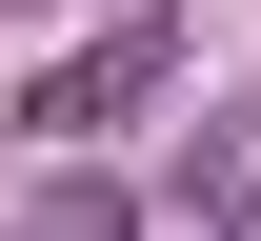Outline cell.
Returning <instances> with one entry per match:
<instances>
[{
    "label": "cell",
    "instance_id": "obj_2",
    "mask_svg": "<svg viewBox=\"0 0 261 241\" xmlns=\"http://www.w3.org/2000/svg\"><path fill=\"white\" fill-rule=\"evenodd\" d=\"M261 221V101H221V141L181 161V241H241Z\"/></svg>",
    "mask_w": 261,
    "mask_h": 241
},
{
    "label": "cell",
    "instance_id": "obj_1",
    "mask_svg": "<svg viewBox=\"0 0 261 241\" xmlns=\"http://www.w3.org/2000/svg\"><path fill=\"white\" fill-rule=\"evenodd\" d=\"M161 61H181V0H121L81 61H40V101H20V121H40V141H100V121L161 101Z\"/></svg>",
    "mask_w": 261,
    "mask_h": 241
},
{
    "label": "cell",
    "instance_id": "obj_3",
    "mask_svg": "<svg viewBox=\"0 0 261 241\" xmlns=\"http://www.w3.org/2000/svg\"><path fill=\"white\" fill-rule=\"evenodd\" d=\"M0 241H141V201H121L100 161H40V181H20V221H0Z\"/></svg>",
    "mask_w": 261,
    "mask_h": 241
}]
</instances>
